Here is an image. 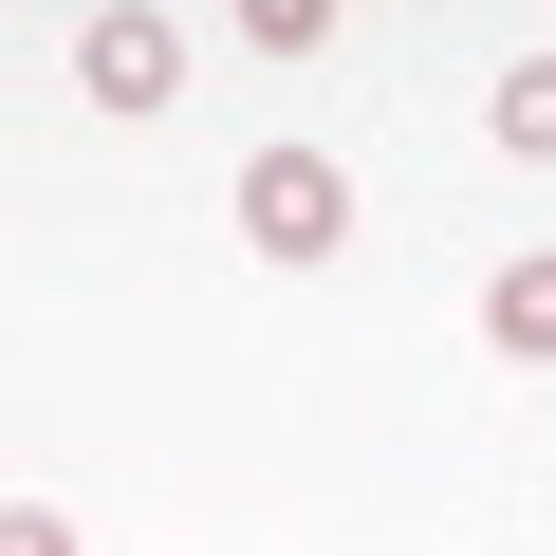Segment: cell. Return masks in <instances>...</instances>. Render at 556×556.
Listing matches in <instances>:
<instances>
[{
  "label": "cell",
  "mask_w": 556,
  "mask_h": 556,
  "mask_svg": "<svg viewBox=\"0 0 556 556\" xmlns=\"http://www.w3.org/2000/svg\"><path fill=\"white\" fill-rule=\"evenodd\" d=\"M241 241H260V260H334V241H353V167H334V149H260V167H241Z\"/></svg>",
  "instance_id": "1"
},
{
  "label": "cell",
  "mask_w": 556,
  "mask_h": 556,
  "mask_svg": "<svg viewBox=\"0 0 556 556\" xmlns=\"http://www.w3.org/2000/svg\"><path fill=\"white\" fill-rule=\"evenodd\" d=\"M482 334H501V353H519V371H556V241H538V260H501V278H482Z\"/></svg>",
  "instance_id": "3"
},
{
  "label": "cell",
  "mask_w": 556,
  "mask_h": 556,
  "mask_svg": "<svg viewBox=\"0 0 556 556\" xmlns=\"http://www.w3.org/2000/svg\"><path fill=\"white\" fill-rule=\"evenodd\" d=\"M75 75H93V112H167L186 93V20H75Z\"/></svg>",
  "instance_id": "2"
},
{
  "label": "cell",
  "mask_w": 556,
  "mask_h": 556,
  "mask_svg": "<svg viewBox=\"0 0 556 556\" xmlns=\"http://www.w3.org/2000/svg\"><path fill=\"white\" fill-rule=\"evenodd\" d=\"M482 130H501V149H519V167H556V56H519V75H501V112H482Z\"/></svg>",
  "instance_id": "4"
},
{
  "label": "cell",
  "mask_w": 556,
  "mask_h": 556,
  "mask_svg": "<svg viewBox=\"0 0 556 556\" xmlns=\"http://www.w3.org/2000/svg\"><path fill=\"white\" fill-rule=\"evenodd\" d=\"M0 556H75V519L56 501H0Z\"/></svg>",
  "instance_id": "5"
}]
</instances>
